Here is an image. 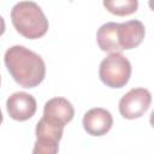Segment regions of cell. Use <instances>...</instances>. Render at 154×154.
Wrapping results in <instances>:
<instances>
[{
	"label": "cell",
	"instance_id": "obj_7",
	"mask_svg": "<svg viewBox=\"0 0 154 154\" xmlns=\"http://www.w3.org/2000/svg\"><path fill=\"white\" fill-rule=\"evenodd\" d=\"M73 116H75V108L72 103L65 97L57 96L49 99L45 103L42 118L64 128L67 123H70L73 119Z\"/></svg>",
	"mask_w": 154,
	"mask_h": 154
},
{
	"label": "cell",
	"instance_id": "obj_3",
	"mask_svg": "<svg viewBox=\"0 0 154 154\" xmlns=\"http://www.w3.org/2000/svg\"><path fill=\"white\" fill-rule=\"evenodd\" d=\"M131 76V64L122 53H109L100 64L99 77L101 82L114 89L126 85Z\"/></svg>",
	"mask_w": 154,
	"mask_h": 154
},
{
	"label": "cell",
	"instance_id": "obj_1",
	"mask_svg": "<svg viewBox=\"0 0 154 154\" xmlns=\"http://www.w3.org/2000/svg\"><path fill=\"white\" fill-rule=\"evenodd\" d=\"M5 65L12 78L23 88L37 87L46 76L43 59L29 48L16 45L5 52Z\"/></svg>",
	"mask_w": 154,
	"mask_h": 154
},
{
	"label": "cell",
	"instance_id": "obj_9",
	"mask_svg": "<svg viewBox=\"0 0 154 154\" xmlns=\"http://www.w3.org/2000/svg\"><path fill=\"white\" fill-rule=\"evenodd\" d=\"M117 35L122 51L132 49L142 43L146 35V28L141 20L132 19L124 23H118Z\"/></svg>",
	"mask_w": 154,
	"mask_h": 154
},
{
	"label": "cell",
	"instance_id": "obj_10",
	"mask_svg": "<svg viewBox=\"0 0 154 154\" xmlns=\"http://www.w3.org/2000/svg\"><path fill=\"white\" fill-rule=\"evenodd\" d=\"M117 28L118 23L114 22L105 23L99 28L96 32V41L101 51L108 53H120L122 49L118 42Z\"/></svg>",
	"mask_w": 154,
	"mask_h": 154
},
{
	"label": "cell",
	"instance_id": "obj_13",
	"mask_svg": "<svg viewBox=\"0 0 154 154\" xmlns=\"http://www.w3.org/2000/svg\"><path fill=\"white\" fill-rule=\"evenodd\" d=\"M2 120H4V117H2V113H1V109H0V125H1Z\"/></svg>",
	"mask_w": 154,
	"mask_h": 154
},
{
	"label": "cell",
	"instance_id": "obj_6",
	"mask_svg": "<svg viewBox=\"0 0 154 154\" xmlns=\"http://www.w3.org/2000/svg\"><path fill=\"white\" fill-rule=\"evenodd\" d=\"M37 105L32 95L25 91H17L8 96L6 101V109L8 116L18 122L30 119L36 112Z\"/></svg>",
	"mask_w": 154,
	"mask_h": 154
},
{
	"label": "cell",
	"instance_id": "obj_11",
	"mask_svg": "<svg viewBox=\"0 0 154 154\" xmlns=\"http://www.w3.org/2000/svg\"><path fill=\"white\" fill-rule=\"evenodd\" d=\"M103 6L108 12L116 16H129L137 11L138 1L137 0H111L103 1Z\"/></svg>",
	"mask_w": 154,
	"mask_h": 154
},
{
	"label": "cell",
	"instance_id": "obj_14",
	"mask_svg": "<svg viewBox=\"0 0 154 154\" xmlns=\"http://www.w3.org/2000/svg\"><path fill=\"white\" fill-rule=\"evenodd\" d=\"M0 83H1V77H0Z\"/></svg>",
	"mask_w": 154,
	"mask_h": 154
},
{
	"label": "cell",
	"instance_id": "obj_12",
	"mask_svg": "<svg viewBox=\"0 0 154 154\" xmlns=\"http://www.w3.org/2000/svg\"><path fill=\"white\" fill-rule=\"evenodd\" d=\"M5 29H6V25H5V19L2 18V16H0V36L5 32Z\"/></svg>",
	"mask_w": 154,
	"mask_h": 154
},
{
	"label": "cell",
	"instance_id": "obj_5",
	"mask_svg": "<svg viewBox=\"0 0 154 154\" xmlns=\"http://www.w3.org/2000/svg\"><path fill=\"white\" fill-rule=\"evenodd\" d=\"M152 94L146 88H132L119 100V113L125 119L142 117L149 108Z\"/></svg>",
	"mask_w": 154,
	"mask_h": 154
},
{
	"label": "cell",
	"instance_id": "obj_8",
	"mask_svg": "<svg viewBox=\"0 0 154 154\" xmlns=\"http://www.w3.org/2000/svg\"><path fill=\"white\" fill-rule=\"evenodd\" d=\"M84 130L91 136H102L106 135L112 125L113 118L109 111L102 107H94L85 112L82 120Z\"/></svg>",
	"mask_w": 154,
	"mask_h": 154
},
{
	"label": "cell",
	"instance_id": "obj_4",
	"mask_svg": "<svg viewBox=\"0 0 154 154\" xmlns=\"http://www.w3.org/2000/svg\"><path fill=\"white\" fill-rule=\"evenodd\" d=\"M64 128L41 118L35 129L36 141L32 154H58L59 142L63 137Z\"/></svg>",
	"mask_w": 154,
	"mask_h": 154
},
{
	"label": "cell",
	"instance_id": "obj_2",
	"mask_svg": "<svg viewBox=\"0 0 154 154\" xmlns=\"http://www.w3.org/2000/svg\"><path fill=\"white\" fill-rule=\"evenodd\" d=\"M11 22L22 36L29 40L40 38L48 31V19L34 1H19L11 10Z\"/></svg>",
	"mask_w": 154,
	"mask_h": 154
}]
</instances>
